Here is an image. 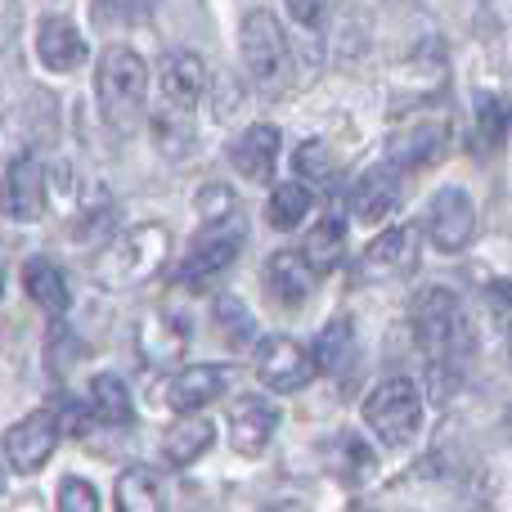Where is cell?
<instances>
[{"instance_id": "cell-1", "label": "cell", "mask_w": 512, "mask_h": 512, "mask_svg": "<svg viewBox=\"0 0 512 512\" xmlns=\"http://www.w3.org/2000/svg\"><path fill=\"white\" fill-rule=\"evenodd\" d=\"M409 324H414V342L427 355L436 378L459 373V360L472 351V333H468V315H463L459 297L450 288H423L409 301Z\"/></svg>"}, {"instance_id": "cell-2", "label": "cell", "mask_w": 512, "mask_h": 512, "mask_svg": "<svg viewBox=\"0 0 512 512\" xmlns=\"http://www.w3.org/2000/svg\"><path fill=\"white\" fill-rule=\"evenodd\" d=\"M95 95L108 131H135V122L144 117V104H149V63L131 45H108L95 68Z\"/></svg>"}, {"instance_id": "cell-3", "label": "cell", "mask_w": 512, "mask_h": 512, "mask_svg": "<svg viewBox=\"0 0 512 512\" xmlns=\"http://www.w3.org/2000/svg\"><path fill=\"white\" fill-rule=\"evenodd\" d=\"M171 256V230L158 221L131 225V230L113 234L95 256V279L104 288H140L167 265Z\"/></svg>"}, {"instance_id": "cell-4", "label": "cell", "mask_w": 512, "mask_h": 512, "mask_svg": "<svg viewBox=\"0 0 512 512\" xmlns=\"http://www.w3.org/2000/svg\"><path fill=\"white\" fill-rule=\"evenodd\" d=\"M239 50L243 68H248L252 86H261L265 95H288L297 81V63H292L288 36H283L279 18L270 9H252L239 27Z\"/></svg>"}, {"instance_id": "cell-5", "label": "cell", "mask_w": 512, "mask_h": 512, "mask_svg": "<svg viewBox=\"0 0 512 512\" xmlns=\"http://www.w3.org/2000/svg\"><path fill=\"white\" fill-rule=\"evenodd\" d=\"M360 414L378 441L405 445V441H414L418 427H423V391H418L414 378H387L364 396Z\"/></svg>"}, {"instance_id": "cell-6", "label": "cell", "mask_w": 512, "mask_h": 512, "mask_svg": "<svg viewBox=\"0 0 512 512\" xmlns=\"http://www.w3.org/2000/svg\"><path fill=\"white\" fill-rule=\"evenodd\" d=\"M243 252V225L234 221H216V225H207L203 234L194 239V248H189V256L180 261V270H176V279L180 283H207V279H216L221 270H230L234 265V256Z\"/></svg>"}, {"instance_id": "cell-7", "label": "cell", "mask_w": 512, "mask_h": 512, "mask_svg": "<svg viewBox=\"0 0 512 512\" xmlns=\"http://www.w3.org/2000/svg\"><path fill=\"white\" fill-rule=\"evenodd\" d=\"M54 445H59V414L36 409V414H27L23 423L9 427L5 441H0V450H5L9 468L23 472V477H32V472H41L45 463H50Z\"/></svg>"}, {"instance_id": "cell-8", "label": "cell", "mask_w": 512, "mask_h": 512, "mask_svg": "<svg viewBox=\"0 0 512 512\" xmlns=\"http://www.w3.org/2000/svg\"><path fill=\"white\" fill-rule=\"evenodd\" d=\"M472 234H477V207H472L468 189H436L432 207H427V239L436 243V252H463Z\"/></svg>"}, {"instance_id": "cell-9", "label": "cell", "mask_w": 512, "mask_h": 512, "mask_svg": "<svg viewBox=\"0 0 512 512\" xmlns=\"http://www.w3.org/2000/svg\"><path fill=\"white\" fill-rule=\"evenodd\" d=\"M45 194H50V185H45V162L36 158V153L14 158L5 167V176H0V216H9V221H41Z\"/></svg>"}, {"instance_id": "cell-10", "label": "cell", "mask_w": 512, "mask_h": 512, "mask_svg": "<svg viewBox=\"0 0 512 512\" xmlns=\"http://www.w3.org/2000/svg\"><path fill=\"white\" fill-rule=\"evenodd\" d=\"M256 378L270 391L288 396V391H301L315 378V360H310V351L301 342H292V337H265V342L256 346Z\"/></svg>"}, {"instance_id": "cell-11", "label": "cell", "mask_w": 512, "mask_h": 512, "mask_svg": "<svg viewBox=\"0 0 512 512\" xmlns=\"http://www.w3.org/2000/svg\"><path fill=\"white\" fill-rule=\"evenodd\" d=\"M189 346V324L176 310H144L135 319V351L149 369H171Z\"/></svg>"}, {"instance_id": "cell-12", "label": "cell", "mask_w": 512, "mask_h": 512, "mask_svg": "<svg viewBox=\"0 0 512 512\" xmlns=\"http://www.w3.org/2000/svg\"><path fill=\"white\" fill-rule=\"evenodd\" d=\"M54 131V99L36 95L23 108H9L5 122H0V158H27L45 135Z\"/></svg>"}, {"instance_id": "cell-13", "label": "cell", "mask_w": 512, "mask_h": 512, "mask_svg": "<svg viewBox=\"0 0 512 512\" xmlns=\"http://www.w3.org/2000/svg\"><path fill=\"white\" fill-rule=\"evenodd\" d=\"M158 95L167 108H194L207 95V63L194 50H167L158 63Z\"/></svg>"}, {"instance_id": "cell-14", "label": "cell", "mask_w": 512, "mask_h": 512, "mask_svg": "<svg viewBox=\"0 0 512 512\" xmlns=\"http://www.w3.org/2000/svg\"><path fill=\"white\" fill-rule=\"evenodd\" d=\"M279 432V405L265 396H239L230 405V445L243 459H256Z\"/></svg>"}, {"instance_id": "cell-15", "label": "cell", "mask_w": 512, "mask_h": 512, "mask_svg": "<svg viewBox=\"0 0 512 512\" xmlns=\"http://www.w3.org/2000/svg\"><path fill=\"white\" fill-rule=\"evenodd\" d=\"M445 144H450V126L441 117H423V122H409L391 135L387 162L391 167H409V171L432 167V162H441Z\"/></svg>"}, {"instance_id": "cell-16", "label": "cell", "mask_w": 512, "mask_h": 512, "mask_svg": "<svg viewBox=\"0 0 512 512\" xmlns=\"http://www.w3.org/2000/svg\"><path fill=\"white\" fill-rule=\"evenodd\" d=\"M230 382H234V369H225V364H189V369H180L176 378H171L167 405L176 409V414H198V409H207L212 400H221Z\"/></svg>"}, {"instance_id": "cell-17", "label": "cell", "mask_w": 512, "mask_h": 512, "mask_svg": "<svg viewBox=\"0 0 512 512\" xmlns=\"http://www.w3.org/2000/svg\"><path fill=\"white\" fill-rule=\"evenodd\" d=\"M418 265V230L414 225H391L387 234L364 248L360 256V270L369 279H396V274H409Z\"/></svg>"}, {"instance_id": "cell-18", "label": "cell", "mask_w": 512, "mask_h": 512, "mask_svg": "<svg viewBox=\"0 0 512 512\" xmlns=\"http://www.w3.org/2000/svg\"><path fill=\"white\" fill-rule=\"evenodd\" d=\"M396 207H400V167H391V162H382V167H369L351 185V212H355V221L378 225V221H387Z\"/></svg>"}, {"instance_id": "cell-19", "label": "cell", "mask_w": 512, "mask_h": 512, "mask_svg": "<svg viewBox=\"0 0 512 512\" xmlns=\"http://www.w3.org/2000/svg\"><path fill=\"white\" fill-rule=\"evenodd\" d=\"M36 59L45 72H72L86 59V36L77 32V23L63 14H45L36 23Z\"/></svg>"}, {"instance_id": "cell-20", "label": "cell", "mask_w": 512, "mask_h": 512, "mask_svg": "<svg viewBox=\"0 0 512 512\" xmlns=\"http://www.w3.org/2000/svg\"><path fill=\"white\" fill-rule=\"evenodd\" d=\"M279 131H274L270 122H256L248 131L239 135V140L230 144V162L239 176L256 180V185H265V180L274 176V167H279Z\"/></svg>"}, {"instance_id": "cell-21", "label": "cell", "mask_w": 512, "mask_h": 512, "mask_svg": "<svg viewBox=\"0 0 512 512\" xmlns=\"http://www.w3.org/2000/svg\"><path fill=\"white\" fill-rule=\"evenodd\" d=\"M265 292H270L279 306L297 310L301 301L315 292V270L306 265L301 252H274L270 261H265Z\"/></svg>"}, {"instance_id": "cell-22", "label": "cell", "mask_w": 512, "mask_h": 512, "mask_svg": "<svg viewBox=\"0 0 512 512\" xmlns=\"http://www.w3.org/2000/svg\"><path fill=\"white\" fill-rule=\"evenodd\" d=\"M212 445H216V427L207 423V418L180 414V423H171V432L162 436V459H167L171 468H189V463H198Z\"/></svg>"}, {"instance_id": "cell-23", "label": "cell", "mask_w": 512, "mask_h": 512, "mask_svg": "<svg viewBox=\"0 0 512 512\" xmlns=\"http://www.w3.org/2000/svg\"><path fill=\"white\" fill-rule=\"evenodd\" d=\"M23 288L45 315H63L68 301H72L68 279H63V270L50 261V256H32V261L23 265Z\"/></svg>"}, {"instance_id": "cell-24", "label": "cell", "mask_w": 512, "mask_h": 512, "mask_svg": "<svg viewBox=\"0 0 512 512\" xmlns=\"http://www.w3.org/2000/svg\"><path fill=\"white\" fill-rule=\"evenodd\" d=\"M90 414L99 418L104 427H131L135 423V405L131 391L117 373H95L90 378Z\"/></svg>"}, {"instance_id": "cell-25", "label": "cell", "mask_w": 512, "mask_h": 512, "mask_svg": "<svg viewBox=\"0 0 512 512\" xmlns=\"http://www.w3.org/2000/svg\"><path fill=\"white\" fill-rule=\"evenodd\" d=\"M113 499H117V512H162L167 508L158 472L144 468V463H135V468H126L122 477H117Z\"/></svg>"}, {"instance_id": "cell-26", "label": "cell", "mask_w": 512, "mask_h": 512, "mask_svg": "<svg viewBox=\"0 0 512 512\" xmlns=\"http://www.w3.org/2000/svg\"><path fill=\"white\" fill-rule=\"evenodd\" d=\"M301 256H306V265L315 274L337 270V265H342V256H346V225L337 221V216L319 221L315 230L306 234V248H301Z\"/></svg>"}, {"instance_id": "cell-27", "label": "cell", "mask_w": 512, "mask_h": 512, "mask_svg": "<svg viewBox=\"0 0 512 512\" xmlns=\"http://www.w3.org/2000/svg\"><path fill=\"white\" fill-rule=\"evenodd\" d=\"M310 207H315V198H310V185H301V180H288V185H274L270 207H265V221H270L274 230H297V225L310 216Z\"/></svg>"}, {"instance_id": "cell-28", "label": "cell", "mask_w": 512, "mask_h": 512, "mask_svg": "<svg viewBox=\"0 0 512 512\" xmlns=\"http://www.w3.org/2000/svg\"><path fill=\"white\" fill-rule=\"evenodd\" d=\"M153 144H158V153L171 162H180L194 149V122H189L185 108H162V113H153Z\"/></svg>"}, {"instance_id": "cell-29", "label": "cell", "mask_w": 512, "mask_h": 512, "mask_svg": "<svg viewBox=\"0 0 512 512\" xmlns=\"http://www.w3.org/2000/svg\"><path fill=\"white\" fill-rule=\"evenodd\" d=\"M351 342H355V328L346 315L328 319L324 328H319L315 346H310V360H315V373H337V364L351 355Z\"/></svg>"}, {"instance_id": "cell-30", "label": "cell", "mask_w": 512, "mask_h": 512, "mask_svg": "<svg viewBox=\"0 0 512 512\" xmlns=\"http://www.w3.org/2000/svg\"><path fill=\"white\" fill-rule=\"evenodd\" d=\"M508 135V108L504 99H481L477 104V122H472V149L477 153H490L499 149Z\"/></svg>"}, {"instance_id": "cell-31", "label": "cell", "mask_w": 512, "mask_h": 512, "mask_svg": "<svg viewBox=\"0 0 512 512\" xmlns=\"http://www.w3.org/2000/svg\"><path fill=\"white\" fill-rule=\"evenodd\" d=\"M216 328H221V337L230 346H248L256 337V319L248 315V306H243L239 297H221V301H216Z\"/></svg>"}, {"instance_id": "cell-32", "label": "cell", "mask_w": 512, "mask_h": 512, "mask_svg": "<svg viewBox=\"0 0 512 512\" xmlns=\"http://www.w3.org/2000/svg\"><path fill=\"white\" fill-rule=\"evenodd\" d=\"M292 167H297V176H301V185H324L328 176H333V153H328V144H319V140H306L297 149V158H292Z\"/></svg>"}, {"instance_id": "cell-33", "label": "cell", "mask_w": 512, "mask_h": 512, "mask_svg": "<svg viewBox=\"0 0 512 512\" xmlns=\"http://www.w3.org/2000/svg\"><path fill=\"white\" fill-rule=\"evenodd\" d=\"M198 216H203L207 225L230 221V216H234V194L225 185H203V189H198Z\"/></svg>"}, {"instance_id": "cell-34", "label": "cell", "mask_w": 512, "mask_h": 512, "mask_svg": "<svg viewBox=\"0 0 512 512\" xmlns=\"http://www.w3.org/2000/svg\"><path fill=\"white\" fill-rule=\"evenodd\" d=\"M59 512H99V490L81 477H68L59 486Z\"/></svg>"}, {"instance_id": "cell-35", "label": "cell", "mask_w": 512, "mask_h": 512, "mask_svg": "<svg viewBox=\"0 0 512 512\" xmlns=\"http://www.w3.org/2000/svg\"><path fill=\"white\" fill-rule=\"evenodd\" d=\"M292 14V23L301 27H324V14H328V0H283Z\"/></svg>"}, {"instance_id": "cell-36", "label": "cell", "mask_w": 512, "mask_h": 512, "mask_svg": "<svg viewBox=\"0 0 512 512\" xmlns=\"http://www.w3.org/2000/svg\"><path fill=\"white\" fill-rule=\"evenodd\" d=\"M77 360V342H72V333H63V328H54V369L68 373V364Z\"/></svg>"}, {"instance_id": "cell-37", "label": "cell", "mask_w": 512, "mask_h": 512, "mask_svg": "<svg viewBox=\"0 0 512 512\" xmlns=\"http://www.w3.org/2000/svg\"><path fill=\"white\" fill-rule=\"evenodd\" d=\"M99 5L113 14H144V9H153V0H99Z\"/></svg>"}, {"instance_id": "cell-38", "label": "cell", "mask_w": 512, "mask_h": 512, "mask_svg": "<svg viewBox=\"0 0 512 512\" xmlns=\"http://www.w3.org/2000/svg\"><path fill=\"white\" fill-rule=\"evenodd\" d=\"M490 301H499V306L508 310L512 315V279H504V283H495V288H490Z\"/></svg>"}, {"instance_id": "cell-39", "label": "cell", "mask_w": 512, "mask_h": 512, "mask_svg": "<svg viewBox=\"0 0 512 512\" xmlns=\"http://www.w3.org/2000/svg\"><path fill=\"white\" fill-rule=\"evenodd\" d=\"M504 436H508V441H512V405L504 409Z\"/></svg>"}, {"instance_id": "cell-40", "label": "cell", "mask_w": 512, "mask_h": 512, "mask_svg": "<svg viewBox=\"0 0 512 512\" xmlns=\"http://www.w3.org/2000/svg\"><path fill=\"white\" fill-rule=\"evenodd\" d=\"M5 481H9V472H5V463H0V495H5Z\"/></svg>"}, {"instance_id": "cell-41", "label": "cell", "mask_w": 512, "mask_h": 512, "mask_svg": "<svg viewBox=\"0 0 512 512\" xmlns=\"http://www.w3.org/2000/svg\"><path fill=\"white\" fill-rule=\"evenodd\" d=\"M504 108H508V126H512V104H504Z\"/></svg>"}]
</instances>
